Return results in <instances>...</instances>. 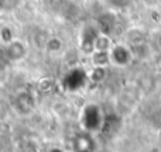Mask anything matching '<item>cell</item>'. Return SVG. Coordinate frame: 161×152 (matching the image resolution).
Instances as JSON below:
<instances>
[{
  "label": "cell",
  "instance_id": "e0dca14e",
  "mask_svg": "<svg viewBox=\"0 0 161 152\" xmlns=\"http://www.w3.org/2000/svg\"><path fill=\"white\" fill-rule=\"evenodd\" d=\"M158 137H160V138H161V128H160V130H158Z\"/></svg>",
  "mask_w": 161,
  "mask_h": 152
},
{
  "label": "cell",
  "instance_id": "8fae6325",
  "mask_svg": "<svg viewBox=\"0 0 161 152\" xmlns=\"http://www.w3.org/2000/svg\"><path fill=\"white\" fill-rule=\"evenodd\" d=\"M62 47H64V42H62V39L59 38V37L57 35H53V37H48L47 41H45V51L50 54H58L59 51L62 50Z\"/></svg>",
  "mask_w": 161,
  "mask_h": 152
},
{
  "label": "cell",
  "instance_id": "ba28073f",
  "mask_svg": "<svg viewBox=\"0 0 161 152\" xmlns=\"http://www.w3.org/2000/svg\"><path fill=\"white\" fill-rule=\"evenodd\" d=\"M126 39H127L129 45H134L139 42L146 41V31L140 27H131L126 33Z\"/></svg>",
  "mask_w": 161,
  "mask_h": 152
},
{
  "label": "cell",
  "instance_id": "9c48e42d",
  "mask_svg": "<svg viewBox=\"0 0 161 152\" xmlns=\"http://www.w3.org/2000/svg\"><path fill=\"white\" fill-rule=\"evenodd\" d=\"M108 77V68L105 66H92L88 72V79L92 83H102Z\"/></svg>",
  "mask_w": 161,
  "mask_h": 152
},
{
  "label": "cell",
  "instance_id": "52a82bcc",
  "mask_svg": "<svg viewBox=\"0 0 161 152\" xmlns=\"http://www.w3.org/2000/svg\"><path fill=\"white\" fill-rule=\"evenodd\" d=\"M89 56H91L92 66L108 68L110 65V54H109V51H93Z\"/></svg>",
  "mask_w": 161,
  "mask_h": 152
},
{
  "label": "cell",
  "instance_id": "7c38bea8",
  "mask_svg": "<svg viewBox=\"0 0 161 152\" xmlns=\"http://www.w3.org/2000/svg\"><path fill=\"white\" fill-rule=\"evenodd\" d=\"M14 31L10 25H3L0 28V41H2L3 45H8L10 42L14 41Z\"/></svg>",
  "mask_w": 161,
  "mask_h": 152
},
{
  "label": "cell",
  "instance_id": "5b68a950",
  "mask_svg": "<svg viewBox=\"0 0 161 152\" xmlns=\"http://www.w3.org/2000/svg\"><path fill=\"white\" fill-rule=\"evenodd\" d=\"M16 110L19 111L20 114H23V116H27V114H30L31 111L34 110V106H36V102H34V97L31 96L30 93H27V92H23V93H20L19 96H17L16 99Z\"/></svg>",
  "mask_w": 161,
  "mask_h": 152
},
{
  "label": "cell",
  "instance_id": "3957f363",
  "mask_svg": "<svg viewBox=\"0 0 161 152\" xmlns=\"http://www.w3.org/2000/svg\"><path fill=\"white\" fill-rule=\"evenodd\" d=\"M4 56L10 62H20L27 56V47L23 41L14 39L8 45H4Z\"/></svg>",
  "mask_w": 161,
  "mask_h": 152
},
{
  "label": "cell",
  "instance_id": "8992f818",
  "mask_svg": "<svg viewBox=\"0 0 161 152\" xmlns=\"http://www.w3.org/2000/svg\"><path fill=\"white\" fill-rule=\"evenodd\" d=\"M130 48H131V52H133V58L139 59V61H147L153 55V50H151V47L146 41L130 45Z\"/></svg>",
  "mask_w": 161,
  "mask_h": 152
},
{
  "label": "cell",
  "instance_id": "277c9868",
  "mask_svg": "<svg viewBox=\"0 0 161 152\" xmlns=\"http://www.w3.org/2000/svg\"><path fill=\"white\" fill-rule=\"evenodd\" d=\"M116 16L112 11H105L102 13L96 20V28L100 34H106V35H112L116 27Z\"/></svg>",
  "mask_w": 161,
  "mask_h": 152
},
{
  "label": "cell",
  "instance_id": "9a60e30c",
  "mask_svg": "<svg viewBox=\"0 0 161 152\" xmlns=\"http://www.w3.org/2000/svg\"><path fill=\"white\" fill-rule=\"evenodd\" d=\"M143 3H144L146 6H148V7H151V6H157L160 3V0H143Z\"/></svg>",
  "mask_w": 161,
  "mask_h": 152
},
{
  "label": "cell",
  "instance_id": "30bf717a",
  "mask_svg": "<svg viewBox=\"0 0 161 152\" xmlns=\"http://www.w3.org/2000/svg\"><path fill=\"white\" fill-rule=\"evenodd\" d=\"M113 41H112L110 35L106 34H97L96 39H95V51H110L113 47Z\"/></svg>",
  "mask_w": 161,
  "mask_h": 152
},
{
  "label": "cell",
  "instance_id": "6da1fadb",
  "mask_svg": "<svg viewBox=\"0 0 161 152\" xmlns=\"http://www.w3.org/2000/svg\"><path fill=\"white\" fill-rule=\"evenodd\" d=\"M110 54V64L117 68H126L133 61V52L129 44H114L112 50L109 51Z\"/></svg>",
  "mask_w": 161,
  "mask_h": 152
},
{
  "label": "cell",
  "instance_id": "2e32d148",
  "mask_svg": "<svg viewBox=\"0 0 161 152\" xmlns=\"http://www.w3.org/2000/svg\"><path fill=\"white\" fill-rule=\"evenodd\" d=\"M156 45L161 50V33L157 35V38H156Z\"/></svg>",
  "mask_w": 161,
  "mask_h": 152
},
{
  "label": "cell",
  "instance_id": "4fadbf2b",
  "mask_svg": "<svg viewBox=\"0 0 161 152\" xmlns=\"http://www.w3.org/2000/svg\"><path fill=\"white\" fill-rule=\"evenodd\" d=\"M21 0H0V11H11L17 8Z\"/></svg>",
  "mask_w": 161,
  "mask_h": 152
},
{
  "label": "cell",
  "instance_id": "7a4b0ae2",
  "mask_svg": "<svg viewBox=\"0 0 161 152\" xmlns=\"http://www.w3.org/2000/svg\"><path fill=\"white\" fill-rule=\"evenodd\" d=\"M97 34H99V31H97L96 25L88 24L82 28L79 35V50L85 55H91L95 51V39H96Z\"/></svg>",
  "mask_w": 161,
  "mask_h": 152
},
{
  "label": "cell",
  "instance_id": "5bb4252c",
  "mask_svg": "<svg viewBox=\"0 0 161 152\" xmlns=\"http://www.w3.org/2000/svg\"><path fill=\"white\" fill-rule=\"evenodd\" d=\"M109 3H110L112 6H114V7H126V6L130 3V0H109Z\"/></svg>",
  "mask_w": 161,
  "mask_h": 152
}]
</instances>
